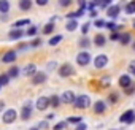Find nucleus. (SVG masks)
<instances>
[{
  "label": "nucleus",
  "instance_id": "1",
  "mask_svg": "<svg viewBox=\"0 0 135 130\" xmlns=\"http://www.w3.org/2000/svg\"><path fill=\"white\" fill-rule=\"evenodd\" d=\"M73 105H75V108H78V109H86V108L91 106V98H89V95L81 94L80 97H76V100H75Z\"/></svg>",
  "mask_w": 135,
  "mask_h": 130
},
{
  "label": "nucleus",
  "instance_id": "9",
  "mask_svg": "<svg viewBox=\"0 0 135 130\" xmlns=\"http://www.w3.org/2000/svg\"><path fill=\"white\" fill-rule=\"evenodd\" d=\"M18 59V52L16 51H7L3 56H2V62L3 63H11Z\"/></svg>",
  "mask_w": 135,
  "mask_h": 130
},
{
  "label": "nucleus",
  "instance_id": "30",
  "mask_svg": "<svg viewBox=\"0 0 135 130\" xmlns=\"http://www.w3.org/2000/svg\"><path fill=\"white\" fill-rule=\"evenodd\" d=\"M67 122H69V124H80V122H83V117L81 116H73V117L67 119Z\"/></svg>",
  "mask_w": 135,
  "mask_h": 130
},
{
  "label": "nucleus",
  "instance_id": "25",
  "mask_svg": "<svg viewBox=\"0 0 135 130\" xmlns=\"http://www.w3.org/2000/svg\"><path fill=\"white\" fill-rule=\"evenodd\" d=\"M78 44H80V48H83V49H88V48L91 46V40H89L88 37H83V38L80 40V43H78Z\"/></svg>",
  "mask_w": 135,
  "mask_h": 130
},
{
  "label": "nucleus",
  "instance_id": "3",
  "mask_svg": "<svg viewBox=\"0 0 135 130\" xmlns=\"http://www.w3.org/2000/svg\"><path fill=\"white\" fill-rule=\"evenodd\" d=\"M16 117H18V111L13 109V108L3 111V114H2V121H3L5 124H13V122L16 121Z\"/></svg>",
  "mask_w": 135,
  "mask_h": 130
},
{
  "label": "nucleus",
  "instance_id": "49",
  "mask_svg": "<svg viewBox=\"0 0 135 130\" xmlns=\"http://www.w3.org/2000/svg\"><path fill=\"white\" fill-rule=\"evenodd\" d=\"M78 5L80 8H86V0H78Z\"/></svg>",
  "mask_w": 135,
  "mask_h": 130
},
{
  "label": "nucleus",
  "instance_id": "11",
  "mask_svg": "<svg viewBox=\"0 0 135 130\" xmlns=\"http://www.w3.org/2000/svg\"><path fill=\"white\" fill-rule=\"evenodd\" d=\"M119 13H121V5H111V7H108L107 8V14H108V18H118L119 16Z\"/></svg>",
  "mask_w": 135,
  "mask_h": 130
},
{
  "label": "nucleus",
  "instance_id": "28",
  "mask_svg": "<svg viewBox=\"0 0 135 130\" xmlns=\"http://www.w3.org/2000/svg\"><path fill=\"white\" fill-rule=\"evenodd\" d=\"M62 40H64V37H62V35H54V37H52V38H51L48 43H49L51 46H56V44H59Z\"/></svg>",
  "mask_w": 135,
  "mask_h": 130
},
{
  "label": "nucleus",
  "instance_id": "36",
  "mask_svg": "<svg viewBox=\"0 0 135 130\" xmlns=\"http://www.w3.org/2000/svg\"><path fill=\"white\" fill-rule=\"evenodd\" d=\"M119 40H121V33L119 32H113L110 35V41H119Z\"/></svg>",
  "mask_w": 135,
  "mask_h": 130
},
{
  "label": "nucleus",
  "instance_id": "53",
  "mask_svg": "<svg viewBox=\"0 0 135 130\" xmlns=\"http://www.w3.org/2000/svg\"><path fill=\"white\" fill-rule=\"evenodd\" d=\"M30 130H40V128H38V127H32Z\"/></svg>",
  "mask_w": 135,
  "mask_h": 130
},
{
  "label": "nucleus",
  "instance_id": "41",
  "mask_svg": "<svg viewBox=\"0 0 135 130\" xmlns=\"http://www.w3.org/2000/svg\"><path fill=\"white\" fill-rule=\"evenodd\" d=\"M29 48H30V43H29V44H27V43H21V44L18 46V49H19V52H22V51H27Z\"/></svg>",
  "mask_w": 135,
  "mask_h": 130
},
{
  "label": "nucleus",
  "instance_id": "22",
  "mask_svg": "<svg viewBox=\"0 0 135 130\" xmlns=\"http://www.w3.org/2000/svg\"><path fill=\"white\" fill-rule=\"evenodd\" d=\"M60 102H62V98H60L59 95H51V97H49V105H51L52 108H57V106L60 105Z\"/></svg>",
  "mask_w": 135,
  "mask_h": 130
},
{
  "label": "nucleus",
  "instance_id": "50",
  "mask_svg": "<svg viewBox=\"0 0 135 130\" xmlns=\"http://www.w3.org/2000/svg\"><path fill=\"white\" fill-rule=\"evenodd\" d=\"M54 65H56V62H49V63H48V68L52 70V68H54Z\"/></svg>",
  "mask_w": 135,
  "mask_h": 130
},
{
  "label": "nucleus",
  "instance_id": "18",
  "mask_svg": "<svg viewBox=\"0 0 135 130\" xmlns=\"http://www.w3.org/2000/svg\"><path fill=\"white\" fill-rule=\"evenodd\" d=\"M105 43H107V38H105V35H102V33H97V35L94 37V44H95V46L102 48V46H105Z\"/></svg>",
  "mask_w": 135,
  "mask_h": 130
},
{
  "label": "nucleus",
  "instance_id": "20",
  "mask_svg": "<svg viewBox=\"0 0 135 130\" xmlns=\"http://www.w3.org/2000/svg\"><path fill=\"white\" fill-rule=\"evenodd\" d=\"M10 2L8 0H0V13H3V14H7L8 11H10Z\"/></svg>",
  "mask_w": 135,
  "mask_h": 130
},
{
  "label": "nucleus",
  "instance_id": "4",
  "mask_svg": "<svg viewBox=\"0 0 135 130\" xmlns=\"http://www.w3.org/2000/svg\"><path fill=\"white\" fill-rule=\"evenodd\" d=\"M107 65H108V56H105V54H99V56H95V59H94V67H95L97 70L105 68Z\"/></svg>",
  "mask_w": 135,
  "mask_h": 130
},
{
  "label": "nucleus",
  "instance_id": "14",
  "mask_svg": "<svg viewBox=\"0 0 135 130\" xmlns=\"http://www.w3.org/2000/svg\"><path fill=\"white\" fill-rule=\"evenodd\" d=\"M24 37V32L21 29H11L10 33H8V38L10 40H21Z\"/></svg>",
  "mask_w": 135,
  "mask_h": 130
},
{
  "label": "nucleus",
  "instance_id": "52",
  "mask_svg": "<svg viewBox=\"0 0 135 130\" xmlns=\"http://www.w3.org/2000/svg\"><path fill=\"white\" fill-rule=\"evenodd\" d=\"M52 117H54V114H52V113H49V114L46 116V119H48V121H49V119H52Z\"/></svg>",
  "mask_w": 135,
  "mask_h": 130
},
{
  "label": "nucleus",
  "instance_id": "54",
  "mask_svg": "<svg viewBox=\"0 0 135 130\" xmlns=\"http://www.w3.org/2000/svg\"><path fill=\"white\" fill-rule=\"evenodd\" d=\"M133 51H135V40H133Z\"/></svg>",
  "mask_w": 135,
  "mask_h": 130
},
{
  "label": "nucleus",
  "instance_id": "47",
  "mask_svg": "<svg viewBox=\"0 0 135 130\" xmlns=\"http://www.w3.org/2000/svg\"><path fill=\"white\" fill-rule=\"evenodd\" d=\"M129 72H130V73H133V75H135V60H133V62H130V63H129Z\"/></svg>",
  "mask_w": 135,
  "mask_h": 130
},
{
  "label": "nucleus",
  "instance_id": "21",
  "mask_svg": "<svg viewBox=\"0 0 135 130\" xmlns=\"http://www.w3.org/2000/svg\"><path fill=\"white\" fill-rule=\"evenodd\" d=\"M119 41H121V44L126 46V44H129V43L132 41V35H130L129 32H124V33H121V40H119Z\"/></svg>",
  "mask_w": 135,
  "mask_h": 130
},
{
  "label": "nucleus",
  "instance_id": "5",
  "mask_svg": "<svg viewBox=\"0 0 135 130\" xmlns=\"http://www.w3.org/2000/svg\"><path fill=\"white\" fill-rule=\"evenodd\" d=\"M119 122H122V124H133L135 122V111L133 109H127L126 113H122L119 116Z\"/></svg>",
  "mask_w": 135,
  "mask_h": 130
},
{
  "label": "nucleus",
  "instance_id": "57",
  "mask_svg": "<svg viewBox=\"0 0 135 130\" xmlns=\"http://www.w3.org/2000/svg\"><path fill=\"white\" fill-rule=\"evenodd\" d=\"M133 76H135V75H133Z\"/></svg>",
  "mask_w": 135,
  "mask_h": 130
},
{
  "label": "nucleus",
  "instance_id": "37",
  "mask_svg": "<svg viewBox=\"0 0 135 130\" xmlns=\"http://www.w3.org/2000/svg\"><path fill=\"white\" fill-rule=\"evenodd\" d=\"M41 43H43V41H41L40 38H33V40L30 41V48H38Z\"/></svg>",
  "mask_w": 135,
  "mask_h": 130
},
{
  "label": "nucleus",
  "instance_id": "6",
  "mask_svg": "<svg viewBox=\"0 0 135 130\" xmlns=\"http://www.w3.org/2000/svg\"><path fill=\"white\" fill-rule=\"evenodd\" d=\"M89 62H91V54H89L86 49L81 51V52L76 56V63L81 65V67H86V65H89Z\"/></svg>",
  "mask_w": 135,
  "mask_h": 130
},
{
  "label": "nucleus",
  "instance_id": "10",
  "mask_svg": "<svg viewBox=\"0 0 135 130\" xmlns=\"http://www.w3.org/2000/svg\"><path fill=\"white\" fill-rule=\"evenodd\" d=\"M35 106H37V109H40V111H45L48 106H51V105H49V97H40V98L37 100Z\"/></svg>",
  "mask_w": 135,
  "mask_h": 130
},
{
  "label": "nucleus",
  "instance_id": "55",
  "mask_svg": "<svg viewBox=\"0 0 135 130\" xmlns=\"http://www.w3.org/2000/svg\"><path fill=\"white\" fill-rule=\"evenodd\" d=\"M133 27H135V19H133Z\"/></svg>",
  "mask_w": 135,
  "mask_h": 130
},
{
  "label": "nucleus",
  "instance_id": "8",
  "mask_svg": "<svg viewBox=\"0 0 135 130\" xmlns=\"http://www.w3.org/2000/svg\"><path fill=\"white\" fill-rule=\"evenodd\" d=\"M62 102L64 103H67V105H70V103H75V100H76V95H75V92L73 91H65L64 94H62Z\"/></svg>",
  "mask_w": 135,
  "mask_h": 130
},
{
  "label": "nucleus",
  "instance_id": "7",
  "mask_svg": "<svg viewBox=\"0 0 135 130\" xmlns=\"http://www.w3.org/2000/svg\"><path fill=\"white\" fill-rule=\"evenodd\" d=\"M70 75H73V67L70 63H62L59 67V76L60 78H69Z\"/></svg>",
  "mask_w": 135,
  "mask_h": 130
},
{
  "label": "nucleus",
  "instance_id": "38",
  "mask_svg": "<svg viewBox=\"0 0 135 130\" xmlns=\"http://www.w3.org/2000/svg\"><path fill=\"white\" fill-rule=\"evenodd\" d=\"M113 5V0H103V2L100 3V8H103V10H107L108 7H111Z\"/></svg>",
  "mask_w": 135,
  "mask_h": 130
},
{
  "label": "nucleus",
  "instance_id": "19",
  "mask_svg": "<svg viewBox=\"0 0 135 130\" xmlns=\"http://www.w3.org/2000/svg\"><path fill=\"white\" fill-rule=\"evenodd\" d=\"M80 26H78V21L76 19H69V22H67V26H65V29L69 30V32H73V30H76Z\"/></svg>",
  "mask_w": 135,
  "mask_h": 130
},
{
  "label": "nucleus",
  "instance_id": "16",
  "mask_svg": "<svg viewBox=\"0 0 135 130\" xmlns=\"http://www.w3.org/2000/svg\"><path fill=\"white\" fill-rule=\"evenodd\" d=\"M22 73H24L26 76H33V75L37 73V65H35V63H27L26 68L22 70Z\"/></svg>",
  "mask_w": 135,
  "mask_h": 130
},
{
  "label": "nucleus",
  "instance_id": "15",
  "mask_svg": "<svg viewBox=\"0 0 135 130\" xmlns=\"http://www.w3.org/2000/svg\"><path fill=\"white\" fill-rule=\"evenodd\" d=\"M130 84H132L130 75H121V78H119V86H121L122 89H127Z\"/></svg>",
  "mask_w": 135,
  "mask_h": 130
},
{
  "label": "nucleus",
  "instance_id": "43",
  "mask_svg": "<svg viewBox=\"0 0 135 130\" xmlns=\"http://www.w3.org/2000/svg\"><path fill=\"white\" fill-rule=\"evenodd\" d=\"M75 130H88V125L84 122H80V124H76V128Z\"/></svg>",
  "mask_w": 135,
  "mask_h": 130
},
{
  "label": "nucleus",
  "instance_id": "23",
  "mask_svg": "<svg viewBox=\"0 0 135 130\" xmlns=\"http://www.w3.org/2000/svg\"><path fill=\"white\" fill-rule=\"evenodd\" d=\"M19 73H21V70H19V67H16V65H13V67L8 70L10 78H19Z\"/></svg>",
  "mask_w": 135,
  "mask_h": 130
},
{
  "label": "nucleus",
  "instance_id": "40",
  "mask_svg": "<svg viewBox=\"0 0 135 130\" xmlns=\"http://www.w3.org/2000/svg\"><path fill=\"white\" fill-rule=\"evenodd\" d=\"M72 3H73V0H59V5L64 7V8L69 7V5H72Z\"/></svg>",
  "mask_w": 135,
  "mask_h": 130
},
{
  "label": "nucleus",
  "instance_id": "27",
  "mask_svg": "<svg viewBox=\"0 0 135 130\" xmlns=\"http://www.w3.org/2000/svg\"><path fill=\"white\" fill-rule=\"evenodd\" d=\"M54 27H56V26H54V22H49V24H46V26L43 27V33H45V35H49V33H52V32H54Z\"/></svg>",
  "mask_w": 135,
  "mask_h": 130
},
{
  "label": "nucleus",
  "instance_id": "42",
  "mask_svg": "<svg viewBox=\"0 0 135 130\" xmlns=\"http://www.w3.org/2000/svg\"><path fill=\"white\" fill-rule=\"evenodd\" d=\"M132 94H135V86H129L127 89H126V95H132Z\"/></svg>",
  "mask_w": 135,
  "mask_h": 130
},
{
  "label": "nucleus",
  "instance_id": "2",
  "mask_svg": "<svg viewBox=\"0 0 135 130\" xmlns=\"http://www.w3.org/2000/svg\"><path fill=\"white\" fill-rule=\"evenodd\" d=\"M32 113H33V105L32 102H26L22 105V109H21V119L22 121H29L32 117Z\"/></svg>",
  "mask_w": 135,
  "mask_h": 130
},
{
  "label": "nucleus",
  "instance_id": "26",
  "mask_svg": "<svg viewBox=\"0 0 135 130\" xmlns=\"http://www.w3.org/2000/svg\"><path fill=\"white\" fill-rule=\"evenodd\" d=\"M124 10H126V14H135V0L130 2V3H127V7Z\"/></svg>",
  "mask_w": 135,
  "mask_h": 130
},
{
  "label": "nucleus",
  "instance_id": "56",
  "mask_svg": "<svg viewBox=\"0 0 135 130\" xmlns=\"http://www.w3.org/2000/svg\"><path fill=\"white\" fill-rule=\"evenodd\" d=\"M0 87H2V86H0Z\"/></svg>",
  "mask_w": 135,
  "mask_h": 130
},
{
  "label": "nucleus",
  "instance_id": "33",
  "mask_svg": "<svg viewBox=\"0 0 135 130\" xmlns=\"http://www.w3.org/2000/svg\"><path fill=\"white\" fill-rule=\"evenodd\" d=\"M67 125H69V122H67V121H65V122H57L52 128H54V130H64V128H67Z\"/></svg>",
  "mask_w": 135,
  "mask_h": 130
},
{
  "label": "nucleus",
  "instance_id": "51",
  "mask_svg": "<svg viewBox=\"0 0 135 130\" xmlns=\"http://www.w3.org/2000/svg\"><path fill=\"white\" fill-rule=\"evenodd\" d=\"M92 2H94V3H95V5H100V3H102V2H103V0H92Z\"/></svg>",
  "mask_w": 135,
  "mask_h": 130
},
{
  "label": "nucleus",
  "instance_id": "12",
  "mask_svg": "<svg viewBox=\"0 0 135 130\" xmlns=\"http://www.w3.org/2000/svg\"><path fill=\"white\" fill-rule=\"evenodd\" d=\"M45 81H46V73L45 72H37L32 76V84H41Z\"/></svg>",
  "mask_w": 135,
  "mask_h": 130
},
{
  "label": "nucleus",
  "instance_id": "45",
  "mask_svg": "<svg viewBox=\"0 0 135 130\" xmlns=\"http://www.w3.org/2000/svg\"><path fill=\"white\" fill-rule=\"evenodd\" d=\"M48 2H49V0H35V3L38 7H45V5H48Z\"/></svg>",
  "mask_w": 135,
  "mask_h": 130
},
{
  "label": "nucleus",
  "instance_id": "31",
  "mask_svg": "<svg viewBox=\"0 0 135 130\" xmlns=\"http://www.w3.org/2000/svg\"><path fill=\"white\" fill-rule=\"evenodd\" d=\"M119 27H121V26H118V24H114V22H107V26H105V29H108V30H111V32H118Z\"/></svg>",
  "mask_w": 135,
  "mask_h": 130
},
{
  "label": "nucleus",
  "instance_id": "13",
  "mask_svg": "<svg viewBox=\"0 0 135 130\" xmlns=\"http://www.w3.org/2000/svg\"><path fill=\"white\" fill-rule=\"evenodd\" d=\"M105 109H107V103L103 100H97L94 103V113L95 114H102V113H105Z\"/></svg>",
  "mask_w": 135,
  "mask_h": 130
},
{
  "label": "nucleus",
  "instance_id": "34",
  "mask_svg": "<svg viewBox=\"0 0 135 130\" xmlns=\"http://www.w3.org/2000/svg\"><path fill=\"white\" fill-rule=\"evenodd\" d=\"M105 26H107V22L103 19H95V22H94V27H97V29H103Z\"/></svg>",
  "mask_w": 135,
  "mask_h": 130
},
{
  "label": "nucleus",
  "instance_id": "35",
  "mask_svg": "<svg viewBox=\"0 0 135 130\" xmlns=\"http://www.w3.org/2000/svg\"><path fill=\"white\" fill-rule=\"evenodd\" d=\"M37 32H38V29H37L35 26H32V27H29V29H27V32H26V33H27L29 37H35V35H37Z\"/></svg>",
  "mask_w": 135,
  "mask_h": 130
},
{
  "label": "nucleus",
  "instance_id": "46",
  "mask_svg": "<svg viewBox=\"0 0 135 130\" xmlns=\"http://www.w3.org/2000/svg\"><path fill=\"white\" fill-rule=\"evenodd\" d=\"M38 128H40V130H45V128H48V122H46V121H41V122L38 124Z\"/></svg>",
  "mask_w": 135,
  "mask_h": 130
},
{
  "label": "nucleus",
  "instance_id": "44",
  "mask_svg": "<svg viewBox=\"0 0 135 130\" xmlns=\"http://www.w3.org/2000/svg\"><path fill=\"white\" fill-rule=\"evenodd\" d=\"M84 11H86V8H80L78 11H75V19H76V18H80V16H83V14H84Z\"/></svg>",
  "mask_w": 135,
  "mask_h": 130
},
{
  "label": "nucleus",
  "instance_id": "48",
  "mask_svg": "<svg viewBox=\"0 0 135 130\" xmlns=\"http://www.w3.org/2000/svg\"><path fill=\"white\" fill-rule=\"evenodd\" d=\"M97 14H99L97 10H91V11H89V16H91V18H97Z\"/></svg>",
  "mask_w": 135,
  "mask_h": 130
},
{
  "label": "nucleus",
  "instance_id": "39",
  "mask_svg": "<svg viewBox=\"0 0 135 130\" xmlns=\"http://www.w3.org/2000/svg\"><path fill=\"white\" fill-rule=\"evenodd\" d=\"M89 29H91V24H89V22H84V24L81 26V33H83V35H86Z\"/></svg>",
  "mask_w": 135,
  "mask_h": 130
},
{
  "label": "nucleus",
  "instance_id": "32",
  "mask_svg": "<svg viewBox=\"0 0 135 130\" xmlns=\"http://www.w3.org/2000/svg\"><path fill=\"white\" fill-rule=\"evenodd\" d=\"M116 102H118V94H116V92H110V94H108V103L113 105V103H116Z\"/></svg>",
  "mask_w": 135,
  "mask_h": 130
},
{
  "label": "nucleus",
  "instance_id": "24",
  "mask_svg": "<svg viewBox=\"0 0 135 130\" xmlns=\"http://www.w3.org/2000/svg\"><path fill=\"white\" fill-rule=\"evenodd\" d=\"M29 24H30L29 19H19V21H16V22L13 24V29H21L22 26H29Z\"/></svg>",
  "mask_w": 135,
  "mask_h": 130
},
{
  "label": "nucleus",
  "instance_id": "17",
  "mask_svg": "<svg viewBox=\"0 0 135 130\" xmlns=\"http://www.w3.org/2000/svg\"><path fill=\"white\" fill-rule=\"evenodd\" d=\"M32 0H19V3H18V7H19V10L21 11H29L30 8H32Z\"/></svg>",
  "mask_w": 135,
  "mask_h": 130
},
{
  "label": "nucleus",
  "instance_id": "29",
  "mask_svg": "<svg viewBox=\"0 0 135 130\" xmlns=\"http://www.w3.org/2000/svg\"><path fill=\"white\" fill-rule=\"evenodd\" d=\"M10 76H8V73H2L0 75V86H7L8 83H10Z\"/></svg>",
  "mask_w": 135,
  "mask_h": 130
}]
</instances>
